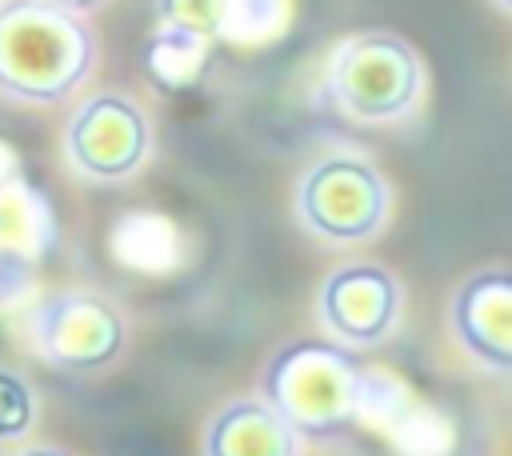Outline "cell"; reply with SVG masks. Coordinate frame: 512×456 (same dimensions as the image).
Masks as SVG:
<instances>
[{
    "label": "cell",
    "instance_id": "4",
    "mask_svg": "<svg viewBox=\"0 0 512 456\" xmlns=\"http://www.w3.org/2000/svg\"><path fill=\"white\" fill-rule=\"evenodd\" d=\"M388 180L352 152L320 156L296 184L300 224L328 244H364L388 220Z\"/></svg>",
    "mask_w": 512,
    "mask_h": 456
},
{
    "label": "cell",
    "instance_id": "13",
    "mask_svg": "<svg viewBox=\"0 0 512 456\" xmlns=\"http://www.w3.org/2000/svg\"><path fill=\"white\" fill-rule=\"evenodd\" d=\"M36 424V396L12 368H0V444L24 440Z\"/></svg>",
    "mask_w": 512,
    "mask_h": 456
},
{
    "label": "cell",
    "instance_id": "17",
    "mask_svg": "<svg viewBox=\"0 0 512 456\" xmlns=\"http://www.w3.org/2000/svg\"><path fill=\"white\" fill-rule=\"evenodd\" d=\"M496 8H500V12H512V0H496Z\"/></svg>",
    "mask_w": 512,
    "mask_h": 456
},
{
    "label": "cell",
    "instance_id": "2",
    "mask_svg": "<svg viewBox=\"0 0 512 456\" xmlns=\"http://www.w3.org/2000/svg\"><path fill=\"white\" fill-rule=\"evenodd\" d=\"M364 364L340 340H288L260 372V400L300 436L336 440L364 408Z\"/></svg>",
    "mask_w": 512,
    "mask_h": 456
},
{
    "label": "cell",
    "instance_id": "6",
    "mask_svg": "<svg viewBox=\"0 0 512 456\" xmlns=\"http://www.w3.org/2000/svg\"><path fill=\"white\" fill-rule=\"evenodd\" d=\"M64 152L80 176L96 184H120L148 160L152 124L136 100L120 92H96L72 112L64 128Z\"/></svg>",
    "mask_w": 512,
    "mask_h": 456
},
{
    "label": "cell",
    "instance_id": "1",
    "mask_svg": "<svg viewBox=\"0 0 512 456\" xmlns=\"http://www.w3.org/2000/svg\"><path fill=\"white\" fill-rule=\"evenodd\" d=\"M100 56L80 12L44 0H0V96L60 104L84 88Z\"/></svg>",
    "mask_w": 512,
    "mask_h": 456
},
{
    "label": "cell",
    "instance_id": "15",
    "mask_svg": "<svg viewBox=\"0 0 512 456\" xmlns=\"http://www.w3.org/2000/svg\"><path fill=\"white\" fill-rule=\"evenodd\" d=\"M8 180H16V160H12V152L0 144V184H8Z\"/></svg>",
    "mask_w": 512,
    "mask_h": 456
},
{
    "label": "cell",
    "instance_id": "3",
    "mask_svg": "<svg viewBox=\"0 0 512 456\" xmlns=\"http://www.w3.org/2000/svg\"><path fill=\"white\" fill-rule=\"evenodd\" d=\"M424 88L420 52L396 32H356L348 36L328 64V92L336 108L356 124H392L404 120Z\"/></svg>",
    "mask_w": 512,
    "mask_h": 456
},
{
    "label": "cell",
    "instance_id": "9",
    "mask_svg": "<svg viewBox=\"0 0 512 456\" xmlns=\"http://www.w3.org/2000/svg\"><path fill=\"white\" fill-rule=\"evenodd\" d=\"M300 444L260 396L224 404L204 428V456H300Z\"/></svg>",
    "mask_w": 512,
    "mask_h": 456
},
{
    "label": "cell",
    "instance_id": "16",
    "mask_svg": "<svg viewBox=\"0 0 512 456\" xmlns=\"http://www.w3.org/2000/svg\"><path fill=\"white\" fill-rule=\"evenodd\" d=\"M20 456H72V452H64V448H52V444H32V448H24Z\"/></svg>",
    "mask_w": 512,
    "mask_h": 456
},
{
    "label": "cell",
    "instance_id": "8",
    "mask_svg": "<svg viewBox=\"0 0 512 456\" xmlns=\"http://www.w3.org/2000/svg\"><path fill=\"white\" fill-rule=\"evenodd\" d=\"M448 316L460 348L480 368L496 376L512 368V276L504 268H484L460 280Z\"/></svg>",
    "mask_w": 512,
    "mask_h": 456
},
{
    "label": "cell",
    "instance_id": "11",
    "mask_svg": "<svg viewBox=\"0 0 512 456\" xmlns=\"http://www.w3.org/2000/svg\"><path fill=\"white\" fill-rule=\"evenodd\" d=\"M204 56H208V40L176 28H160L144 48V68L160 88H188L200 76Z\"/></svg>",
    "mask_w": 512,
    "mask_h": 456
},
{
    "label": "cell",
    "instance_id": "14",
    "mask_svg": "<svg viewBox=\"0 0 512 456\" xmlns=\"http://www.w3.org/2000/svg\"><path fill=\"white\" fill-rule=\"evenodd\" d=\"M44 4H56V8H68V12H80V16H88V12H96L104 0H44Z\"/></svg>",
    "mask_w": 512,
    "mask_h": 456
},
{
    "label": "cell",
    "instance_id": "12",
    "mask_svg": "<svg viewBox=\"0 0 512 456\" xmlns=\"http://www.w3.org/2000/svg\"><path fill=\"white\" fill-rule=\"evenodd\" d=\"M224 8H228V0H156V20H160V28H176V32L212 40L224 28Z\"/></svg>",
    "mask_w": 512,
    "mask_h": 456
},
{
    "label": "cell",
    "instance_id": "7",
    "mask_svg": "<svg viewBox=\"0 0 512 456\" xmlns=\"http://www.w3.org/2000/svg\"><path fill=\"white\" fill-rule=\"evenodd\" d=\"M316 308L332 340L348 344L352 352L376 348L392 336L400 320V284L384 264L356 260L328 272Z\"/></svg>",
    "mask_w": 512,
    "mask_h": 456
},
{
    "label": "cell",
    "instance_id": "5",
    "mask_svg": "<svg viewBox=\"0 0 512 456\" xmlns=\"http://www.w3.org/2000/svg\"><path fill=\"white\" fill-rule=\"evenodd\" d=\"M32 344L52 368L68 376H96L120 360L128 344V320L100 292H48L32 308Z\"/></svg>",
    "mask_w": 512,
    "mask_h": 456
},
{
    "label": "cell",
    "instance_id": "10",
    "mask_svg": "<svg viewBox=\"0 0 512 456\" xmlns=\"http://www.w3.org/2000/svg\"><path fill=\"white\" fill-rule=\"evenodd\" d=\"M52 236H56V224H52L48 200L20 176L0 184V252L32 260L52 244Z\"/></svg>",
    "mask_w": 512,
    "mask_h": 456
}]
</instances>
